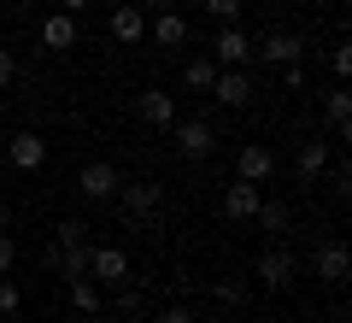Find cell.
Segmentation results:
<instances>
[{
  "mask_svg": "<svg viewBox=\"0 0 352 323\" xmlns=\"http://www.w3.org/2000/svg\"><path fill=\"white\" fill-rule=\"evenodd\" d=\"M212 48H217V65H223V71H235V65H247V53H252V41L241 36L235 24H223V30H217V41H212Z\"/></svg>",
  "mask_w": 352,
  "mask_h": 323,
  "instance_id": "ba28073f",
  "label": "cell"
},
{
  "mask_svg": "<svg viewBox=\"0 0 352 323\" xmlns=\"http://www.w3.org/2000/svg\"><path fill=\"white\" fill-rule=\"evenodd\" d=\"M346 271H352V259H346V247H340V241H329V247H317V282L340 288V282H346Z\"/></svg>",
  "mask_w": 352,
  "mask_h": 323,
  "instance_id": "52a82bcc",
  "label": "cell"
},
{
  "mask_svg": "<svg viewBox=\"0 0 352 323\" xmlns=\"http://www.w3.org/2000/svg\"><path fill=\"white\" fill-rule=\"evenodd\" d=\"M88 276H94V282H124V276H129L124 247H94V253H88Z\"/></svg>",
  "mask_w": 352,
  "mask_h": 323,
  "instance_id": "5b68a950",
  "label": "cell"
},
{
  "mask_svg": "<svg viewBox=\"0 0 352 323\" xmlns=\"http://www.w3.org/2000/svg\"><path fill=\"white\" fill-rule=\"evenodd\" d=\"M141 12H170V0H135Z\"/></svg>",
  "mask_w": 352,
  "mask_h": 323,
  "instance_id": "4dcf8cb0",
  "label": "cell"
},
{
  "mask_svg": "<svg viewBox=\"0 0 352 323\" xmlns=\"http://www.w3.org/2000/svg\"><path fill=\"white\" fill-rule=\"evenodd\" d=\"M258 282H270V294L294 288V259H288L282 247H264V259H258Z\"/></svg>",
  "mask_w": 352,
  "mask_h": 323,
  "instance_id": "8992f818",
  "label": "cell"
},
{
  "mask_svg": "<svg viewBox=\"0 0 352 323\" xmlns=\"http://www.w3.org/2000/svg\"><path fill=\"white\" fill-rule=\"evenodd\" d=\"M170 129H176V147L188 153V159H206V153L217 147L212 124H200V118H182V124H170Z\"/></svg>",
  "mask_w": 352,
  "mask_h": 323,
  "instance_id": "3957f363",
  "label": "cell"
},
{
  "mask_svg": "<svg viewBox=\"0 0 352 323\" xmlns=\"http://www.w3.org/2000/svg\"><path fill=\"white\" fill-rule=\"evenodd\" d=\"M329 65H335V76H346V71H352V48H346V41H340V48L329 53Z\"/></svg>",
  "mask_w": 352,
  "mask_h": 323,
  "instance_id": "83f0119b",
  "label": "cell"
},
{
  "mask_svg": "<svg viewBox=\"0 0 352 323\" xmlns=\"http://www.w3.org/2000/svg\"><path fill=\"white\" fill-rule=\"evenodd\" d=\"M12 264H18V241H12V236H6V229H0V276L12 271Z\"/></svg>",
  "mask_w": 352,
  "mask_h": 323,
  "instance_id": "484cf974",
  "label": "cell"
},
{
  "mask_svg": "<svg viewBox=\"0 0 352 323\" xmlns=\"http://www.w3.org/2000/svg\"><path fill=\"white\" fill-rule=\"evenodd\" d=\"M258 183H247V176H241V183H229L223 188V218H229V224H247V218H252V211H258Z\"/></svg>",
  "mask_w": 352,
  "mask_h": 323,
  "instance_id": "7a4b0ae2",
  "label": "cell"
},
{
  "mask_svg": "<svg viewBox=\"0 0 352 323\" xmlns=\"http://www.w3.org/2000/svg\"><path fill=\"white\" fill-rule=\"evenodd\" d=\"M112 36L124 41V48H135V41L147 36V18H141V6H135V0H129V6H118V12H112Z\"/></svg>",
  "mask_w": 352,
  "mask_h": 323,
  "instance_id": "9a60e30c",
  "label": "cell"
},
{
  "mask_svg": "<svg viewBox=\"0 0 352 323\" xmlns=\"http://www.w3.org/2000/svg\"><path fill=\"white\" fill-rule=\"evenodd\" d=\"M270 236H288V206H276V200H258V211H252Z\"/></svg>",
  "mask_w": 352,
  "mask_h": 323,
  "instance_id": "44dd1931",
  "label": "cell"
},
{
  "mask_svg": "<svg viewBox=\"0 0 352 323\" xmlns=\"http://www.w3.org/2000/svg\"><path fill=\"white\" fill-rule=\"evenodd\" d=\"M47 264L65 276V282H76V276H88V247H53Z\"/></svg>",
  "mask_w": 352,
  "mask_h": 323,
  "instance_id": "e0dca14e",
  "label": "cell"
},
{
  "mask_svg": "<svg viewBox=\"0 0 352 323\" xmlns=\"http://www.w3.org/2000/svg\"><path fill=\"white\" fill-rule=\"evenodd\" d=\"M212 323H223V317H212Z\"/></svg>",
  "mask_w": 352,
  "mask_h": 323,
  "instance_id": "836d02e7",
  "label": "cell"
},
{
  "mask_svg": "<svg viewBox=\"0 0 352 323\" xmlns=\"http://www.w3.org/2000/svg\"><path fill=\"white\" fill-rule=\"evenodd\" d=\"M294 171H300V183H317V176L329 171V141H300V153H294Z\"/></svg>",
  "mask_w": 352,
  "mask_h": 323,
  "instance_id": "4fadbf2b",
  "label": "cell"
},
{
  "mask_svg": "<svg viewBox=\"0 0 352 323\" xmlns=\"http://www.w3.org/2000/svg\"><path fill=\"white\" fill-rule=\"evenodd\" d=\"M76 188H82V200H112L118 188H124V176H118V165L94 159V165H82V176H76Z\"/></svg>",
  "mask_w": 352,
  "mask_h": 323,
  "instance_id": "6da1fadb",
  "label": "cell"
},
{
  "mask_svg": "<svg viewBox=\"0 0 352 323\" xmlns=\"http://www.w3.org/2000/svg\"><path fill=\"white\" fill-rule=\"evenodd\" d=\"M241 176L264 188L270 176H276V153H270V147H258V141H252V147H241Z\"/></svg>",
  "mask_w": 352,
  "mask_h": 323,
  "instance_id": "7c38bea8",
  "label": "cell"
},
{
  "mask_svg": "<svg viewBox=\"0 0 352 323\" xmlns=\"http://www.w3.org/2000/svg\"><path fill=\"white\" fill-rule=\"evenodd\" d=\"M6 224H12V206H6V200H0V229H6Z\"/></svg>",
  "mask_w": 352,
  "mask_h": 323,
  "instance_id": "d6a6232c",
  "label": "cell"
},
{
  "mask_svg": "<svg viewBox=\"0 0 352 323\" xmlns=\"http://www.w3.org/2000/svg\"><path fill=\"white\" fill-rule=\"evenodd\" d=\"M41 41H47L53 53H65V48H76V18H71V12H53L47 24H41Z\"/></svg>",
  "mask_w": 352,
  "mask_h": 323,
  "instance_id": "2e32d148",
  "label": "cell"
},
{
  "mask_svg": "<svg viewBox=\"0 0 352 323\" xmlns=\"http://www.w3.org/2000/svg\"><path fill=\"white\" fill-rule=\"evenodd\" d=\"M258 53H264V65H300L305 41L288 36V30H276V36H264V41H258Z\"/></svg>",
  "mask_w": 352,
  "mask_h": 323,
  "instance_id": "9c48e42d",
  "label": "cell"
},
{
  "mask_svg": "<svg viewBox=\"0 0 352 323\" xmlns=\"http://www.w3.org/2000/svg\"><path fill=\"white\" fill-rule=\"evenodd\" d=\"M141 118H147V124H159V129H170L176 124V94L170 88H141Z\"/></svg>",
  "mask_w": 352,
  "mask_h": 323,
  "instance_id": "277c9868",
  "label": "cell"
},
{
  "mask_svg": "<svg viewBox=\"0 0 352 323\" xmlns=\"http://www.w3.org/2000/svg\"><path fill=\"white\" fill-rule=\"evenodd\" d=\"M159 206H164V188H159V183H135V188H124V218H153Z\"/></svg>",
  "mask_w": 352,
  "mask_h": 323,
  "instance_id": "8fae6325",
  "label": "cell"
},
{
  "mask_svg": "<svg viewBox=\"0 0 352 323\" xmlns=\"http://www.w3.org/2000/svg\"><path fill=\"white\" fill-rule=\"evenodd\" d=\"M6 83H12V53L0 48V88H6Z\"/></svg>",
  "mask_w": 352,
  "mask_h": 323,
  "instance_id": "f546056e",
  "label": "cell"
},
{
  "mask_svg": "<svg viewBox=\"0 0 352 323\" xmlns=\"http://www.w3.org/2000/svg\"><path fill=\"white\" fill-rule=\"evenodd\" d=\"M212 76H217V65H212V59H194L188 71H182V83H188V88H212Z\"/></svg>",
  "mask_w": 352,
  "mask_h": 323,
  "instance_id": "7402d4cb",
  "label": "cell"
},
{
  "mask_svg": "<svg viewBox=\"0 0 352 323\" xmlns=\"http://www.w3.org/2000/svg\"><path fill=\"white\" fill-rule=\"evenodd\" d=\"M217 306H229V311H235V306H247V288H241L235 276H223V282H217Z\"/></svg>",
  "mask_w": 352,
  "mask_h": 323,
  "instance_id": "603a6c76",
  "label": "cell"
},
{
  "mask_svg": "<svg viewBox=\"0 0 352 323\" xmlns=\"http://www.w3.org/2000/svg\"><path fill=\"white\" fill-rule=\"evenodd\" d=\"M53 247H82V224H59V236H53Z\"/></svg>",
  "mask_w": 352,
  "mask_h": 323,
  "instance_id": "4316f807",
  "label": "cell"
},
{
  "mask_svg": "<svg viewBox=\"0 0 352 323\" xmlns=\"http://www.w3.org/2000/svg\"><path fill=\"white\" fill-rule=\"evenodd\" d=\"M241 6H247V0H206V12H212V18H223V24L241 12Z\"/></svg>",
  "mask_w": 352,
  "mask_h": 323,
  "instance_id": "d4e9b609",
  "label": "cell"
},
{
  "mask_svg": "<svg viewBox=\"0 0 352 323\" xmlns=\"http://www.w3.org/2000/svg\"><path fill=\"white\" fill-rule=\"evenodd\" d=\"M71 306L82 311V317H94V311L106 306V300H100V288H94V276H76V282H71Z\"/></svg>",
  "mask_w": 352,
  "mask_h": 323,
  "instance_id": "d6986e66",
  "label": "cell"
},
{
  "mask_svg": "<svg viewBox=\"0 0 352 323\" xmlns=\"http://www.w3.org/2000/svg\"><path fill=\"white\" fill-rule=\"evenodd\" d=\"M18 306H24V294H18V282H0V317H12Z\"/></svg>",
  "mask_w": 352,
  "mask_h": 323,
  "instance_id": "cb8c5ba5",
  "label": "cell"
},
{
  "mask_svg": "<svg viewBox=\"0 0 352 323\" xmlns=\"http://www.w3.org/2000/svg\"><path fill=\"white\" fill-rule=\"evenodd\" d=\"M153 41H159V48H182V41H188V18H182V12H159Z\"/></svg>",
  "mask_w": 352,
  "mask_h": 323,
  "instance_id": "ac0fdd59",
  "label": "cell"
},
{
  "mask_svg": "<svg viewBox=\"0 0 352 323\" xmlns=\"http://www.w3.org/2000/svg\"><path fill=\"white\" fill-rule=\"evenodd\" d=\"M159 323H200V317H194V311H188V306H170V311H164V317H159Z\"/></svg>",
  "mask_w": 352,
  "mask_h": 323,
  "instance_id": "f1b7e54d",
  "label": "cell"
},
{
  "mask_svg": "<svg viewBox=\"0 0 352 323\" xmlns=\"http://www.w3.org/2000/svg\"><path fill=\"white\" fill-rule=\"evenodd\" d=\"M212 94L223 100V106H247V100H252V83H247V71L235 65V71H217V76H212Z\"/></svg>",
  "mask_w": 352,
  "mask_h": 323,
  "instance_id": "30bf717a",
  "label": "cell"
},
{
  "mask_svg": "<svg viewBox=\"0 0 352 323\" xmlns=\"http://www.w3.org/2000/svg\"><path fill=\"white\" fill-rule=\"evenodd\" d=\"M6 153H12L18 171H41V159H47V141H41L36 129H24V136H12V147H6Z\"/></svg>",
  "mask_w": 352,
  "mask_h": 323,
  "instance_id": "5bb4252c",
  "label": "cell"
},
{
  "mask_svg": "<svg viewBox=\"0 0 352 323\" xmlns=\"http://www.w3.org/2000/svg\"><path fill=\"white\" fill-rule=\"evenodd\" d=\"M82 6H88V0H59V12H71V18L82 12Z\"/></svg>",
  "mask_w": 352,
  "mask_h": 323,
  "instance_id": "1f68e13d",
  "label": "cell"
},
{
  "mask_svg": "<svg viewBox=\"0 0 352 323\" xmlns=\"http://www.w3.org/2000/svg\"><path fill=\"white\" fill-rule=\"evenodd\" d=\"M323 112H329V124L346 136V124H352V94H346V88H335V94L323 100Z\"/></svg>",
  "mask_w": 352,
  "mask_h": 323,
  "instance_id": "ffe728a7",
  "label": "cell"
}]
</instances>
